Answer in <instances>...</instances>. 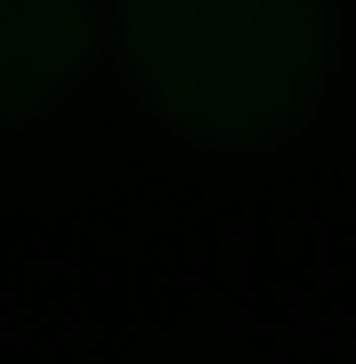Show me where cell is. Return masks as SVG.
<instances>
[{"label":"cell","mask_w":356,"mask_h":364,"mask_svg":"<svg viewBox=\"0 0 356 364\" xmlns=\"http://www.w3.org/2000/svg\"><path fill=\"white\" fill-rule=\"evenodd\" d=\"M122 65L186 138L267 146L324 97L332 16L316 0H130Z\"/></svg>","instance_id":"6da1fadb"},{"label":"cell","mask_w":356,"mask_h":364,"mask_svg":"<svg viewBox=\"0 0 356 364\" xmlns=\"http://www.w3.org/2000/svg\"><path fill=\"white\" fill-rule=\"evenodd\" d=\"M90 9L73 0H0V122L41 114L90 57Z\"/></svg>","instance_id":"7a4b0ae2"}]
</instances>
